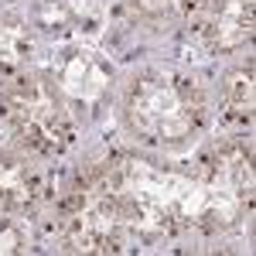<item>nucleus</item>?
<instances>
[{
  "mask_svg": "<svg viewBox=\"0 0 256 256\" xmlns=\"http://www.w3.org/2000/svg\"><path fill=\"white\" fill-rule=\"evenodd\" d=\"M123 123L140 144L178 150L205 130L208 99L205 89L184 72L147 68L123 89Z\"/></svg>",
  "mask_w": 256,
  "mask_h": 256,
  "instance_id": "nucleus-2",
  "label": "nucleus"
},
{
  "mask_svg": "<svg viewBox=\"0 0 256 256\" xmlns=\"http://www.w3.org/2000/svg\"><path fill=\"white\" fill-rule=\"evenodd\" d=\"M28 250V232L14 218L0 216V253H24Z\"/></svg>",
  "mask_w": 256,
  "mask_h": 256,
  "instance_id": "nucleus-13",
  "label": "nucleus"
},
{
  "mask_svg": "<svg viewBox=\"0 0 256 256\" xmlns=\"http://www.w3.org/2000/svg\"><path fill=\"white\" fill-rule=\"evenodd\" d=\"M195 0H126L130 18L144 28H168L192 10Z\"/></svg>",
  "mask_w": 256,
  "mask_h": 256,
  "instance_id": "nucleus-12",
  "label": "nucleus"
},
{
  "mask_svg": "<svg viewBox=\"0 0 256 256\" xmlns=\"http://www.w3.org/2000/svg\"><path fill=\"white\" fill-rule=\"evenodd\" d=\"M222 113L232 126L250 130V123H253V55H246V62H239L226 72V79H222Z\"/></svg>",
  "mask_w": 256,
  "mask_h": 256,
  "instance_id": "nucleus-11",
  "label": "nucleus"
},
{
  "mask_svg": "<svg viewBox=\"0 0 256 256\" xmlns=\"http://www.w3.org/2000/svg\"><path fill=\"white\" fill-rule=\"evenodd\" d=\"M58 236L76 253H126L140 242L120 195L102 181V171L89 168L58 205Z\"/></svg>",
  "mask_w": 256,
  "mask_h": 256,
  "instance_id": "nucleus-4",
  "label": "nucleus"
},
{
  "mask_svg": "<svg viewBox=\"0 0 256 256\" xmlns=\"http://www.w3.org/2000/svg\"><path fill=\"white\" fill-rule=\"evenodd\" d=\"M55 82H58L62 96L82 102V106H99L106 89H110V68L86 48H72V52H62L55 62Z\"/></svg>",
  "mask_w": 256,
  "mask_h": 256,
  "instance_id": "nucleus-8",
  "label": "nucleus"
},
{
  "mask_svg": "<svg viewBox=\"0 0 256 256\" xmlns=\"http://www.w3.org/2000/svg\"><path fill=\"white\" fill-rule=\"evenodd\" d=\"M198 178L212 181L218 188H229L242 198H253V140L242 137V134L218 140L202 158Z\"/></svg>",
  "mask_w": 256,
  "mask_h": 256,
  "instance_id": "nucleus-6",
  "label": "nucleus"
},
{
  "mask_svg": "<svg viewBox=\"0 0 256 256\" xmlns=\"http://www.w3.org/2000/svg\"><path fill=\"white\" fill-rule=\"evenodd\" d=\"M102 0H38L34 24L58 41H82L102 28Z\"/></svg>",
  "mask_w": 256,
  "mask_h": 256,
  "instance_id": "nucleus-7",
  "label": "nucleus"
},
{
  "mask_svg": "<svg viewBox=\"0 0 256 256\" xmlns=\"http://www.w3.org/2000/svg\"><path fill=\"white\" fill-rule=\"evenodd\" d=\"M184 18L195 44L208 55L242 48L253 38V0H195Z\"/></svg>",
  "mask_w": 256,
  "mask_h": 256,
  "instance_id": "nucleus-5",
  "label": "nucleus"
},
{
  "mask_svg": "<svg viewBox=\"0 0 256 256\" xmlns=\"http://www.w3.org/2000/svg\"><path fill=\"white\" fill-rule=\"evenodd\" d=\"M102 181L123 202V212L140 236L154 232H218L236 226L250 198L229 188H218L202 178H184L171 171H158L140 160H106L99 164Z\"/></svg>",
  "mask_w": 256,
  "mask_h": 256,
  "instance_id": "nucleus-1",
  "label": "nucleus"
},
{
  "mask_svg": "<svg viewBox=\"0 0 256 256\" xmlns=\"http://www.w3.org/2000/svg\"><path fill=\"white\" fill-rule=\"evenodd\" d=\"M34 31L18 14H0V89L14 82L34 58Z\"/></svg>",
  "mask_w": 256,
  "mask_h": 256,
  "instance_id": "nucleus-10",
  "label": "nucleus"
},
{
  "mask_svg": "<svg viewBox=\"0 0 256 256\" xmlns=\"http://www.w3.org/2000/svg\"><path fill=\"white\" fill-rule=\"evenodd\" d=\"M41 198L38 168L20 154H0V212H31Z\"/></svg>",
  "mask_w": 256,
  "mask_h": 256,
  "instance_id": "nucleus-9",
  "label": "nucleus"
},
{
  "mask_svg": "<svg viewBox=\"0 0 256 256\" xmlns=\"http://www.w3.org/2000/svg\"><path fill=\"white\" fill-rule=\"evenodd\" d=\"M0 120L7 134L34 158H58L76 137V123L58 82L48 72H20L0 89Z\"/></svg>",
  "mask_w": 256,
  "mask_h": 256,
  "instance_id": "nucleus-3",
  "label": "nucleus"
}]
</instances>
